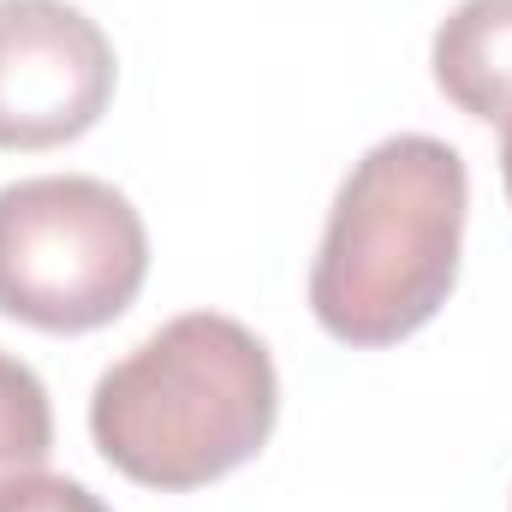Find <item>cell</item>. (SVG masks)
Segmentation results:
<instances>
[{
  "label": "cell",
  "mask_w": 512,
  "mask_h": 512,
  "mask_svg": "<svg viewBox=\"0 0 512 512\" xmlns=\"http://www.w3.org/2000/svg\"><path fill=\"white\" fill-rule=\"evenodd\" d=\"M280 417L268 346L239 316L185 310L102 370L90 393L96 453L143 489H203L251 465Z\"/></svg>",
  "instance_id": "1"
},
{
  "label": "cell",
  "mask_w": 512,
  "mask_h": 512,
  "mask_svg": "<svg viewBox=\"0 0 512 512\" xmlns=\"http://www.w3.org/2000/svg\"><path fill=\"white\" fill-rule=\"evenodd\" d=\"M471 209L465 155L441 137H382L328 209V233L310 268V310L340 346H399L417 334L459 280Z\"/></svg>",
  "instance_id": "2"
},
{
  "label": "cell",
  "mask_w": 512,
  "mask_h": 512,
  "mask_svg": "<svg viewBox=\"0 0 512 512\" xmlns=\"http://www.w3.org/2000/svg\"><path fill=\"white\" fill-rule=\"evenodd\" d=\"M149 274V233L126 191L42 173L0 191V316L36 334H90L126 316Z\"/></svg>",
  "instance_id": "3"
},
{
  "label": "cell",
  "mask_w": 512,
  "mask_h": 512,
  "mask_svg": "<svg viewBox=\"0 0 512 512\" xmlns=\"http://www.w3.org/2000/svg\"><path fill=\"white\" fill-rule=\"evenodd\" d=\"M114 42L72 0H0V149H60L114 102Z\"/></svg>",
  "instance_id": "4"
},
{
  "label": "cell",
  "mask_w": 512,
  "mask_h": 512,
  "mask_svg": "<svg viewBox=\"0 0 512 512\" xmlns=\"http://www.w3.org/2000/svg\"><path fill=\"white\" fill-rule=\"evenodd\" d=\"M441 96L471 120H512V0H459L429 48Z\"/></svg>",
  "instance_id": "5"
},
{
  "label": "cell",
  "mask_w": 512,
  "mask_h": 512,
  "mask_svg": "<svg viewBox=\"0 0 512 512\" xmlns=\"http://www.w3.org/2000/svg\"><path fill=\"white\" fill-rule=\"evenodd\" d=\"M54 453V405L30 364L0 352V483L42 471Z\"/></svg>",
  "instance_id": "6"
},
{
  "label": "cell",
  "mask_w": 512,
  "mask_h": 512,
  "mask_svg": "<svg viewBox=\"0 0 512 512\" xmlns=\"http://www.w3.org/2000/svg\"><path fill=\"white\" fill-rule=\"evenodd\" d=\"M0 512H114V507H102V501H96L84 483H72V477L30 471V477L0 483Z\"/></svg>",
  "instance_id": "7"
},
{
  "label": "cell",
  "mask_w": 512,
  "mask_h": 512,
  "mask_svg": "<svg viewBox=\"0 0 512 512\" xmlns=\"http://www.w3.org/2000/svg\"><path fill=\"white\" fill-rule=\"evenodd\" d=\"M501 179H507V197H512V120L501 131Z\"/></svg>",
  "instance_id": "8"
}]
</instances>
